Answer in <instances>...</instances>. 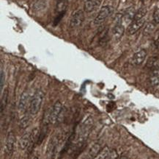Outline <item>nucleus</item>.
<instances>
[{
  "mask_svg": "<svg viewBox=\"0 0 159 159\" xmlns=\"http://www.w3.org/2000/svg\"><path fill=\"white\" fill-rule=\"evenodd\" d=\"M102 147L99 143H95L89 149V150L86 152V154L84 155L81 159H95L98 156H99V154L101 153L102 151Z\"/></svg>",
  "mask_w": 159,
  "mask_h": 159,
  "instance_id": "nucleus-8",
  "label": "nucleus"
},
{
  "mask_svg": "<svg viewBox=\"0 0 159 159\" xmlns=\"http://www.w3.org/2000/svg\"><path fill=\"white\" fill-rule=\"evenodd\" d=\"M65 110L60 101H57L50 111V123L56 124L63 119L65 117Z\"/></svg>",
  "mask_w": 159,
  "mask_h": 159,
  "instance_id": "nucleus-3",
  "label": "nucleus"
},
{
  "mask_svg": "<svg viewBox=\"0 0 159 159\" xmlns=\"http://www.w3.org/2000/svg\"><path fill=\"white\" fill-rule=\"evenodd\" d=\"M117 159H128V158H127V157H125V156H121L120 158H117Z\"/></svg>",
  "mask_w": 159,
  "mask_h": 159,
  "instance_id": "nucleus-29",
  "label": "nucleus"
},
{
  "mask_svg": "<svg viewBox=\"0 0 159 159\" xmlns=\"http://www.w3.org/2000/svg\"><path fill=\"white\" fill-rule=\"evenodd\" d=\"M123 14H121V13L116 14L115 19H114V22H115V25L116 24H121V22H123Z\"/></svg>",
  "mask_w": 159,
  "mask_h": 159,
  "instance_id": "nucleus-27",
  "label": "nucleus"
},
{
  "mask_svg": "<svg viewBox=\"0 0 159 159\" xmlns=\"http://www.w3.org/2000/svg\"><path fill=\"white\" fill-rule=\"evenodd\" d=\"M144 23H145V19H144L133 21L130 24V25L128 26V33L130 35V36L135 34L136 32H138L144 26Z\"/></svg>",
  "mask_w": 159,
  "mask_h": 159,
  "instance_id": "nucleus-11",
  "label": "nucleus"
},
{
  "mask_svg": "<svg viewBox=\"0 0 159 159\" xmlns=\"http://www.w3.org/2000/svg\"><path fill=\"white\" fill-rule=\"evenodd\" d=\"M16 139V136L13 132H11L8 133V135L6 138L5 144V154L8 157L12 156L13 154L14 150H15V144Z\"/></svg>",
  "mask_w": 159,
  "mask_h": 159,
  "instance_id": "nucleus-5",
  "label": "nucleus"
},
{
  "mask_svg": "<svg viewBox=\"0 0 159 159\" xmlns=\"http://www.w3.org/2000/svg\"><path fill=\"white\" fill-rule=\"evenodd\" d=\"M152 22L157 25L159 24V8H156L152 15Z\"/></svg>",
  "mask_w": 159,
  "mask_h": 159,
  "instance_id": "nucleus-24",
  "label": "nucleus"
},
{
  "mask_svg": "<svg viewBox=\"0 0 159 159\" xmlns=\"http://www.w3.org/2000/svg\"><path fill=\"white\" fill-rule=\"evenodd\" d=\"M85 1H87V0H85Z\"/></svg>",
  "mask_w": 159,
  "mask_h": 159,
  "instance_id": "nucleus-31",
  "label": "nucleus"
},
{
  "mask_svg": "<svg viewBox=\"0 0 159 159\" xmlns=\"http://www.w3.org/2000/svg\"><path fill=\"white\" fill-rule=\"evenodd\" d=\"M135 13L136 12L134 11V8H129L123 15V21L125 22V23H131L134 21Z\"/></svg>",
  "mask_w": 159,
  "mask_h": 159,
  "instance_id": "nucleus-17",
  "label": "nucleus"
},
{
  "mask_svg": "<svg viewBox=\"0 0 159 159\" xmlns=\"http://www.w3.org/2000/svg\"><path fill=\"white\" fill-rule=\"evenodd\" d=\"M47 7L46 0H36L32 5V11L34 12H41Z\"/></svg>",
  "mask_w": 159,
  "mask_h": 159,
  "instance_id": "nucleus-16",
  "label": "nucleus"
},
{
  "mask_svg": "<svg viewBox=\"0 0 159 159\" xmlns=\"http://www.w3.org/2000/svg\"><path fill=\"white\" fill-rule=\"evenodd\" d=\"M8 99H9V91L7 89H5L2 92L1 98V105H0V111H1V115L2 116L3 112L7 107L8 103Z\"/></svg>",
  "mask_w": 159,
  "mask_h": 159,
  "instance_id": "nucleus-15",
  "label": "nucleus"
},
{
  "mask_svg": "<svg viewBox=\"0 0 159 159\" xmlns=\"http://www.w3.org/2000/svg\"><path fill=\"white\" fill-rule=\"evenodd\" d=\"M147 57V51L144 49L140 50L134 55L131 59V64L134 66H140L144 62Z\"/></svg>",
  "mask_w": 159,
  "mask_h": 159,
  "instance_id": "nucleus-9",
  "label": "nucleus"
},
{
  "mask_svg": "<svg viewBox=\"0 0 159 159\" xmlns=\"http://www.w3.org/2000/svg\"><path fill=\"white\" fill-rule=\"evenodd\" d=\"M31 159H39V158H38V157H36V156H34V157H32V158Z\"/></svg>",
  "mask_w": 159,
  "mask_h": 159,
  "instance_id": "nucleus-30",
  "label": "nucleus"
},
{
  "mask_svg": "<svg viewBox=\"0 0 159 159\" xmlns=\"http://www.w3.org/2000/svg\"><path fill=\"white\" fill-rule=\"evenodd\" d=\"M155 46H156L157 50H159V36L156 38V40L155 41Z\"/></svg>",
  "mask_w": 159,
  "mask_h": 159,
  "instance_id": "nucleus-28",
  "label": "nucleus"
},
{
  "mask_svg": "<svg viewBox=\"0 0 159 159\" xmlns=\"http://www.w3.org/2000/svg\"><path fill=\"white\" fill-rule=\"evenodd\" d=\"M101 36L100 38L99 44L101 46H105L109 41V37H108V30L106 29V30H103V32L101 33Z\"/></svg>",
  "mask_w": 159,
  "mask_h": 159,
  "instance_id": "nucleus-22",
  "label": "nucleus"
},
{
  "mask_svg": "<svg viewBox=\"0 0 159 159\" xmlns=\"http://www.w3.org/2000/svg\"><path fill=\"white\" fill-rule=\"evenodd\" d=\"M30 123V117L27 114H24L19 120L18 122V126L21 129H26Z\"/></svg>",
  "mask_w": 159,
  "mask_h": 159,
  "instance_id": "nucleus-18",
  "label": "nucleus"
},
{
  "mask_svg": "<svg viewBox=\"0 0 159 159\" xmlns=\"http://www.w3.org/2000/svg\"><path fill=\"white\" fill-rule=\"evenodd\" d=\"M111 13V8L109 6H103L100 10L99 13H98L96 17L94 19V24L95 25H100L105 22L108 16Z\"/></svg>",
  "mask_w": 159,
  "mask_h": 159,
  "instance_id": "nucleus-6",
  "label": "nucleus"
},
{
  "mask_svg": "<svg viewBox=\"0 0 159 159\" xmlns=\"http://www.w3.org/2000/svg\"><path fill=\"white\" fill-rule=\"evenodd\" d=\"M5 74L4 72V71L2 69L1 73H0V89H1V91L3 90L4 85H5Z\"/></svg>",
  "mask_w": 159,
  "mask_h": 159,
  "instance_id": "nucleus-25",
  "label": "nucleus"
},
{
  "mask_svg": "<svg viewBox=\"0 0 159 159\" xmlns=\"http://www.w3.org/2000/svg\"><path fill=\"white\" fill-rule=\"evenodd\" d=\"M19 147L22 150H25L29 149L32 145V137L31 132H26L20 138L19 142H18Z\"/></svg>",
  "mask_w": 159,
  "mask_h": 159,
  "instance_id": "nucleus-10",
  "label": "nucleus"
},
{
  "mask_svg": "<svg viewBox=\"0 0 159 159\" xmlns=\"http://www.w3.org/2000/svg\"><path fill=\"white\" fill-rule=\"evenodd\" d=\"M84 13L81 10H77L71 14L70 19V27L76 28L80 26L84 21Z\"/></svg>",
  "mask_w": 159,
  "mask_h": 159,
  "instance_id": "nucleus-4",
  "label": "nucleus"
},
{
  "mask_svg": "<svg viewBox=\"0 0 159 159\" xmlns=\"http://www.w3.org/2000/svg\"><path fill=\"white\" fill-rule=\"evenodd\" d=\"M101 3V0H87L85 1L84 9L86 13H91L99 7Z\"/></svg>",
  "mask_w": 159,
  "mask_h": 159,
  "instance_id": "nucleus-12",
  "label": "nucleus"
},
{
  "mask_svg": "<svg viewBox=\"0 0 159 159\" xmlns=\"http://www.w3.org/2000/svg\"><path fill=\"white\" fill-rule=\"evenodd\" d=\"M149 82L152 86H158L159 85V69L156 68L152 69L151 75L149 78Z\"/></svg>",
  "mask_w": 159,
  "mask_h": 159,
  "instance_id": "nucleus-14",
  "label": "nucleus"
},
{
  "mask_svg": "<svg viewBox=\"0 0 159 159\" xmlns=\"http://www.w3.org/2000/svg\"><path fill=\"white\" fill-rule=\"evenodd\" d=\"M63 135L60 133H56L50 138L46 150V156L48 159H55L57 154L58 149L63 141Z\"/></svg>",
  "mask_w": 159,
  "mask_h": 159,
  "instance_id": "nucleus-1",
  "label": "nucleus"
},
{
  "mask_svg": "<svg viewBox=\"0 0 159 159\" xmlns=\"http://www.w3.org/2000/svg\"><path fill=\"white\" fill-rule=\"evenodd\" d=\"M155 27H156V24H155L153 22H150V23H148L146 24L145 27L144 29V34L145 36H148V35H150L152 32L154 31Z\"/></svg>",
  "mask_w": 159,
  "mask_h": 159,
  "instance_id": "nucleus-21",
  "label": "nucleus"
},
{
  "mask_svg": "<svg viewBox=\"0 0 159 159\" xmlns=\"http://www.w3.org/2000/svg\"><path fill=\"white\" fill-rule=\"evenodd\" d=\"M157 62H158V58H157V57H150V58L148 60L146 66L148 67V69H154L156 68Z\"/></svg>",
  "mask_w": 159,
  "mask_h": 159,
  "instance_id": "nucleus-20",
  "label": "nucleus"
},
{
  "mask_svg": "<svg viewBox=\"0 0 159 159\" xmlns=\"http://www.w3.org/2000/svg\"><path fill=\"white\" fill-rule=\"evenodd\" d=\"M44 98V93L41 89H38L30 99L29 112L31 115H36L40 111Z\"/></svg>",
  "mask_w": 159,
  "mask_h": 159,
  "instance_id": "nucleus-2",
  "label": "nucleus"
},
{
  "mask_svg": "<svg viewBox=\"0 0 159 159\" xmlns=\"http://www.w3.org/2000/svg\"><path fill=\"white\" fill-rule=\"evenodd\" d=\"M109 150H110L107 147H104L103 149V150H102L101 153L99 154V156H98L95 159H106L108 153H109Z\"/></svg>",
  "mask_w": 159,
  "mask_h": 159,
  "instance_id": "nucleus-23",
  "label": "nucleus"
},
{
  "mask_svg": "<svg viewBox=\"0 0 159 159\" xmlns=\"http://www.w3.org/2000/svg\"><path fill=\"white\" fill-rule=\"evenodd\" d=\"M147 13V8L146 7H142L140 9H139L135 13L134 15V21H136V20H141L144 19V17L145 16Z\"/></svg>",
  "mask_w": 159,
  "mask_h": 159,
  "instance_id": "nucleus-19",
  "label": "nucleus"
},
{
  "mask_svg": "<svg viewBox=\"0 0 159 159\" xmlns=\"http://www.w3.org/2000/svg\"><path fill=\"white\" fill-rule=\"evenodd\" d=\"M112 32V36L115 38V40H120V38L123 37L124 35V32H125V27L123 24H116L112 28L111 30Z\"/></svg>",
  "mask_w": 159,
  "mask_h": 159,
  "instance_id": "nucleus-13",
  "label": "nucleus"
},
{
  "mask_svg": "<svg viewBox=\"0 0 159 159\" xmlns=\"http://www.w3.org/2000/svg\"><path fill=\"white\" fill-rule=\"evenodd\" d=\"M30 95L28 91H24L23 93L20 96L19 100H18V111L21 113H26V109H27L28 105H30Z\"/></svg>",
  "mask_w": 159,
  "mask_h": 159,
  "instance_id": "nucleus-7",
  "label": "nucleus"
},
{
  "mask_svg": "<svg viewBox=\"0 0 159 159\" xmlns=\"http://www.w3.org/2000/svg\"><path fill=\"white\" fill-rule=\"evenodd\" d=\"M106 159H117V152L115 150H109Z\"/></svg>",
  "mask_w": 159,
  "mask_h": 159,
  "instance_id": "nucleus-26",
  "label": "nucleus"
}]
</instances>
